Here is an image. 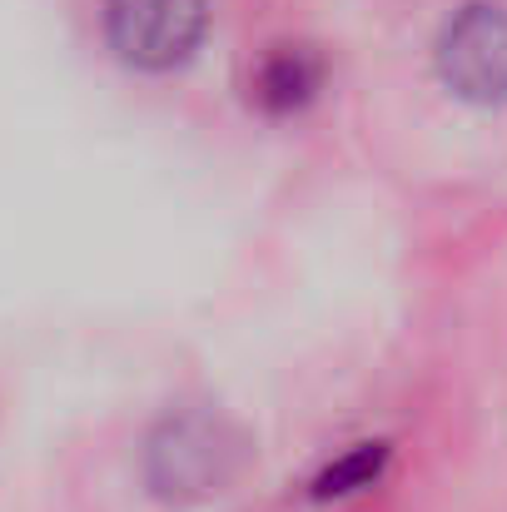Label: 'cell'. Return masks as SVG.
I'll list each match as a JSON object with an SVG mask.
<instances>
[{
  "label": "cell",
  "instance_id": "obj_1",
  "mask_svg": "<svg viewBox=\"0 0 507 512\" xmlns=\"http://www.w3.org/2000/svg\"><path fill=\"white\" fill-rule=\"evenodd\" d=\"M244 463V438L209 413H179L150 438L145 453V478L160 498L189 503V498H209L224 483H234Z\"/></svg>",
  "mask_w": 507,
  "mask_h": 512
},
{
  "label": "cell",
  "instance_id": "obj_3",
  "mask_svg": "<svg viewBox=\"0 0 507 512\" xmlns=\"http://www.w3.org/2000/svg\"><path fill=\"white\" fill-rule=\"evenodd\" d=\"M209 25L204 0H105V35L120 60L140 70L184 65Z\"/></svg>",
  "mask_w": 507,
  "mask_h": 512
},
{
  "label": "cell",
  "instance_id": "obj_5",
  "mask_svg": "<svg viewBox=\"0 0 507 512\" xmlns=\"http://www.w3.org/2000/svg\"><path fill=\"white\" fill-rule=\"evenodd\" d=\"M383 463H388V443H358V448H348L343 458H334L314 478V498H348V493L373 488L378 473H383Z\"/></svg>",
  "mask_w": 507,
  "mask_h": 512
},
{
  "label": "cell",
  "instance_id": "obj_4",
  "mask_svg": "<svg viewBox=\"0 0 507 512\" xmlns=\"http://www.w3.org/2000/svg\"><path fill=\"white\" fill-rule=\"evenodd\" d=\"M319 85H324V60L309 45H279L254 75V95L274 115L309 105L319 95Z\"/></svg>",
  "mask_w": 507,
  "mask_h": 512
},
{
  "label": "cell",
  "instance_id": "obj_2",
  "mask_svg": "<svg viewBox=\"0 0 507 512\" xmlns=\"http://www.w3.org/2000/svg\"><path fill=\"white\" fill-rule=\"evenodd\" d=\"M438 75L468 105H507V5H463L438 35Z\"/></svg>",
  "mask_w": 507,
  "mask_h": 512
}]
</instances>
